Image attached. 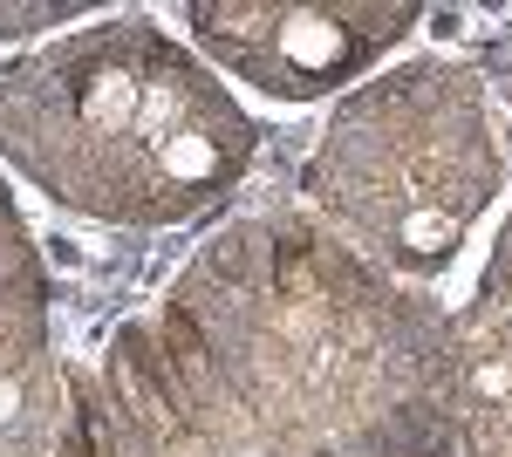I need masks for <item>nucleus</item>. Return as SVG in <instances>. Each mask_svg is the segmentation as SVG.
<instances>
[{"mask_svg": "<svg viewBox=\"0 0 512 457\" xmlns=\"http://www.w3.org/2000/svg\"><path fill=\"white\" fill-rule=\"evenodd\" d=\"M403 21L410 7H198L219 62L280 96L355 76L383 41H396Z\"/></svg>", "mask_w": 512, "mask_h": 457, "instance_id": "nucleus-2", "label": "nucleus"}, {"mask_svg": "<svg viewBox=\"0 0 512 457\" xmlns=\"http://www.w3.org/2000/svg\"><path fill=\"white\" fill-rule=\"evenodd\" d=\"M0 144L69 205L164 226L233 185L253 130L171 41L123 21L7 69Z\"/></svg>", "mask_w": 512, "mask_h": 457, "instance_id": "nucleus-1", "label": "nucleus"}]
</instances>
